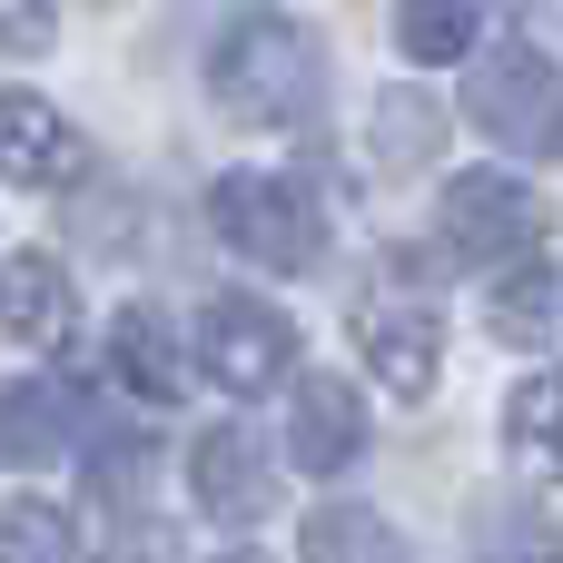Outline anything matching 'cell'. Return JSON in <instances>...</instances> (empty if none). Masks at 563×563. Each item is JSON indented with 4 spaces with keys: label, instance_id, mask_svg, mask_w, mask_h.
Instances as JSON below:
<instances>
[{
    "label": "cell",
    "instance_id": "6da1fadb",
    "mask_svg": "<svg viewBox=\"0 0 563 563\" xmlns=\"http://www.w3.org/2000/svg\"><path fill=\"white\" fill-rule=\"evenodd\" d=\"M208 99H218L228 119H247V129H297V119H317V99H327V49H317L307 20H287V10H247V20L208 49Z\"/></svg>",
    "mask_w": 563,
    "mask_h": 563
},
{
    "label": "cell",
    "instance_id": "7a4b0ae2",
    "mask_svg": "<svg viewBox=\"0 0 563 563\" xmlns=\"http://www.w3.org/2000/svg\"><path fill=\"white\" fill-rule=\"evenodd\" d=\"M208 228H218L247 267H267V277H307V267L327 257L317 198H307L297 178H277V168H228V178L208 188Z\"/></svg>",
    "mask_w": 563,
    "mask_h": 563
},
{
    "label": "cell",
    "instance_id": "3957f363",
    "mask_svg": "<svg viewBox=\"0 0 563 563\" xmlns=\"http://www.w3.org/2000/svg\"><path fill=\"white\" fill-rule=\"evenodd\" d=\"M465 119H475L495 148H515V158H563V69L534 40L485 49L475 79H465Z\"/></svg>",
    "mask_w": 563,
    "mask_h": 563
},
{
    "label": "cell",
    "instance_id": "277c9868",
    "mask_svg": "<svg viewBox=\"0 0 563 563\" xmlns=\"http://www.w3.org/2000/svg\"><path fill=\"white\" fill-rule=\"evenodd\" d=\"M435 238H445L455 267H515V257L544 247V198L505 168H465V178H445Z\"/></svg>",
    "mask_w": 563,
    "mask_h": 563
},
{
    "label": "cell",
    "instance_id": "5b68a950",
    "mask_svg": "<svg viewBox=\"0 0 563 563\" xmlns=\"http://www.w3.org/2000/svg\"><path fill=\"white\" fill-rule=\"evenodd\" d=\"M198 366L228 386V396H267L297 376V327L267 307V297H208L198 317Z\"/></svg>",
    "mask_w": 563,
    "mask_h": 563
},
{
    "label": "cell",
    "instance_id": "8992f818",
    "mask_svg": "<svg viewBox=\"0 0 563 563\" xmlns=\"http://www.w3.org/2000/svg\"><path fill=\"white\" fill-rule=\"evenodd\" d=\"M356 356L376 366V386L386 396H435V376H445V317L426 307V297H366L356 307Z\"/></svg>",
    "mask_w": 563,
    "mask_h": 563
},
{
    "label": "cell",
    "instance_id": "52a82bcc",
    "mask_svg": "<svg viewBox=\"0 0 563 563\" xmlns=\"http://www.w3.org/2000/svg\"><path fill=\"white\" fill-rule=\"evenodd\" d=\"M188 495L208 525H257L277 505V465L247 426H208V435H188Z\"/></svg>",
    "mask_w": 563,
    "mask_h": 563
},
{
    "label": "cell",
    "instance_id": "ba28073f",
    "mask_svg": "<svg viewBox=\"0 0 563 563\" xmlns=\"http://www.w3.org/2000/svg\"><path fill=\"white\" fill-rule=\"evenodd\" d=\"M287 455H297V475H346L366 455V406L346 376H327V366L287 376Z\"/></svg>",
    "mask_w": 563,
    "mask_h": 563
},
{
    "label": "cell",
    "instance_id": "9c48e42d",
    "mask_svg": "<svg viewBox=\"0 0 563 563\" xmlns=\"http://www.w3.org/2000/svg\"><path fill=\"white\" fill-rule=\"evenodd\" d=\"M0 336L30 346V356H59L79 336V297H69V267L49 247H20L0 257Z\"/></svg>",
    "mask_w": 563,
    "mask_h": 563
},
{
    "label": "cell",
    "instance_id": "30bf717a",
    "mask_svg": "<svg viewBox=\"0 0 563 563\" xmlns=\"http://www.w3.org/2000/svg\"><path fill=\"white\" fill-rule=\"evenodd\" d=\"M79 168H89V139H79L49 99L0 89V178H10V188H69Z\"/></svg>",
    "mask_w": 563,
    "mask_h": 563
},
{
    "label": "cell",
    "instance_id": "8fae6325",
    "mask_svg": "<svg viewBox=\"0 0 563 563\" xmlns=\"http://www.w3.org/2000/svg\"><path fill=\"white\" fill-rule=\"evenodd\" d=\"M109 376H119L139 406H178V396H188V346L168 336L158 307H119V317H109Z\"/></svg>",
    "mask_w": 563,
    "mask_h": 563
},
{
    "label": "cell",
    "instance_id": "7c38bea8",
    "mask_svg": "<svg viewBox=\"0 0 563 563\" xmlns=\"http://www.w3.org/2000/svg\"><path fill=\"white\" fill-rule=\"evenodd\" d=\"M49 455H69V396L49 376L0 386V465H49Z\"/></svg>",
    "mask_w": 563,
    "mask_h": 563
},
{
    "label": "cell",
    "instance_id": "4fadbf2b",
    "mask_svg": "<svg viewBox=\"0 0 563 563\" xmlns=\"http://www.w3.org/2000/svg\"><path fill=\"white\" fill-rule=\"evenodd\" d=\"M297 563H416V554H406V534H396L376 505H317Z\"/></svg>",
    "mask_w": 563,
    "mask_h": 563
},
{
    "label": "cell",
    "instance_id": "5bb4252c",
    "mask_svg": "<svg viewBox=\"0 0 563 563\" xmlns=\"http://www.w3.org/2000/svg\"><path fill=\"white\" fill-rule=\"evenodd\" d=\"M505 445H515L544 485H563V376H525V386L505 396Z\"/></svg>",
    "mask_w": 563,
    "mask_h": 563
},
{
    "label": "cell",
    "instance_id": "9a60e30c",
    "mask_svg": "<svg viewBox=\"0 0 563 563\" xmlns=\"http://www.w3.org/2000/svg\"><path fill=\"white\" fill-rule=\"evenodd\" d=\"M475 563H563V525L544 505L485 495V505H475Z\"/></svg>",
    "mask_w": 563,
    "mask_h": 563
},
{
    "label": "cell",
    "instance_id": "2e32d148",
    "mask_svg": "<svg viewBox=\"0 0 563 563\" xmlns=\"http://www.w3.org/2000/svg\"><path fill=\"white\" fill-rule=\"evenodd\" d=\"M396 49L426 59V69H435V59H465V49H475V0H406V10H396Z\"/></svg>",
    "mask_w": 563,
    "mask_h": 563
},
{
    "label": "cell",
    "instance_id": "e0dca14e",
    "mask_svg": "<svg viewBox=\"0 0 563 563\" xmlns=\"http://www.w3.org/2000/svg\"><path fill=\"white\" fill-rule=\"evenodd\" d=\"M435 139H445L435 99H416V89H386V99H376V158H386V168H426Z\"/></svg>",
    "mask_w": 563,
    "mask_h": 563
},
{
    "label": "cell",
    "instance_id": "ac0fdd59",
    "mask_svg": "<svg viewBox=\"0 0 563 563\" xmlns=\"http://www.w3.org/2000/svg\"><path fill=\"white\" fill-rule=\"evenodd\" d=\"M554 267H544V257H515V277H505V287H495V336H505V346H534V336H544V327H554Z\"/></svg>",
    "mask_w": 563,
    "mask_h": 563
},
{
    "label": "cell",
    "instance_id": "d6986e66",
    "mask_svg": "<svg viewBox=\"0 0 563 563\" xmlns=\"http://www.w3.org/2000/svg\"><path fill=\"white\" fill-rule=\"evenodd\" d=\"M0 563H79L59 505H0Z\"/></svg>",
    "mask_w": 563,
    "mask_h": 563
},
{
    "label": "cell",
    "instance_id": "ffe728a7",
    "mask_svg": "<svg viewBox=\"0 0 563 563\" xmlns=\"http://www.w3.org/2000/svg\"><path fill=\"white\" fill-rule=\"evenodd\" d=\"M49 30H59V20H49V0H0V49H10V59H40V49H49Z\"/></svg>",
    "mask_w": 563,
    "mask_h": 563
},
{
    "label": "cell",
    "instance_id": "44dd1931",
    "mask_svg": "<svg viewBox=\"0 0 563 563\" xmlns=\"http://www.w3.org/2000/svg\"><path fill=\"white\" fill-rule=\"evenodd\" d=\"M218 563H267V554H247V544H238V554H218Z\"/></svg>",
    "mask_w": 563,
    "mask_h": 563
}]
</instances>
